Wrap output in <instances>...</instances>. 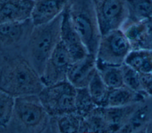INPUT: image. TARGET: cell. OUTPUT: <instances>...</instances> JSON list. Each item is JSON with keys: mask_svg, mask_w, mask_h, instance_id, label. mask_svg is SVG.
<instances>
[{"mask_svg": "<svg viewBox=\"0 0 152 133\" xmlns=\"http://www.w3.org/2000/svg\"><path fill=\"white\" fill-rule=\"evenodd\" d=\"M97 71L109 89L124 86L121 66H112L97 63Z\"/></svg>", "mask_w": 152, "mask_h": 133, "instance_id": "44dd1931", "label": "cell"}, {"mask_svg": "<svg viewBox=\"0 0 152 133\" xmlns=\"http://www.w3.org/2000/svg\"><path fill=\"white\" fill-rule=\"evenodd\" d=\"M147 98L125 86L109 89L104 107H116L140 102Z\"/></svg>", "mask_w": 152, "mask_h": 133, "instance_id": "e0dca14e", "label": "cell"}, {"mask_svg": "<svg viewBox=\"0 0 152 133\" xmlns=\"http://www.w3.org/2000/svg\"><path fill=\"white\" fill-rule=\"evenodd\" d=\"M80 132H108L102 107H96L88 116L83 118Z\"/></svg>", "mask_w": 152, "mask_h": 133, "instance_id": "7402d4cb", "label": "cell"}, {"mask_svg": "<svg viewBox=\"0 0 152 133\" xmlns=\"http://www.w3.org/2000/svg\"><path fill=\"white\" fill-rule=\"evenodd\" d=\"M127 7L128 18L124 25L152 17V0H127Z\"/></svg>", "mask_w": 152, "mask_h": 133, "instance_id": "ffe728a7", "label": "cell"}, {"mask_svg": "<svg viewBox=\"0 0 152 133\" xmlns=\"http://www.w3.org/2000/svg\"><path fill=\"white\" fill-rule=\"evenodd\" d=\"M34 0H0V24L31 18Z\"/></svg>", "mask_w": 152, "mask_h": 133, "instance_id": "4fadbf2b", "label": "cell"}, {"mask_svg": "<svg viewBox=\"0 0 152 133\" xmlns=\"http://www.w3.org/2000/svg\"><path fill=\"white\" fill-rule=\"evenodd\" d=\"M96 70V56L88 54L84 58L71 64L66 80L76 88L87 87Z\"/></svg>", "mask_w": 152, "mask_h": 133, "instance_id": "7c38bea8", "label": "cell"}, {"mask_svg": "<svg viewBox=\"0 0 152 133\" xmlns=\"http://www.w3.org/2000/svg\"><path fill=\"white\" fill-rule=\"evenodd\" d=\"M102 36L122 27L128 18L127 0H93Z\"/></svg>", "mask_w": 152, "mask_h": 133, "instance_id": "ba28073f", "label": "cell"}, {"mask_svg": "<svg viewBox=\"0 0 152 133\" xmlns=\"http://www.w3.org/2000/svg\"><path fill=\"white\" fill-rule=\"evenodd\" d=\"M142 92L148 97H152V76L149 74H140Z\"/></svg>", "mask_w": 152, "mask_h": 133, "instance_id": "4316f807", "label": "cell"}, {"mask_svg": "<svg viewBox=\"0 0 152 133\" xmlns=\"http://www.w3.org/2000/svg\"><path fill=\"white\" fill-rule=\"evenodd\" d=\"M34 27L31 18L0 24V53L22 54Z\"/></svg>", "mask_w": 152, "mask_h": 133, "instance_id": "52a82bcc", "label": "cell"}, {"mask_svg": "<svg viewBox=\"0 0 152 133\" xmlns=\"http://www.w3.org/2000/svg\"><path fill=\"white\" fill-rule=\"evenodd\" d=\"M72 62L69 51L61 40L48 59L41 75L45 86L66 80L67 72Z\"/></svg>", "mask_w": 152, "mask_h": 133, "instance_id": "9c48e42d", "label": "cell"}, {"mask_svg": "<svg viewBox=\"0 0 152 133\" xmlns=\"http://www.w3.org/2000/svg\"><path fill=\"white\" fill-rule=\"evenodd\" d=\"M152 128V99L147 98L134 111L121 132H148Z\"/></svg>", "mask_w": 152, "mask_h": 133, "instance_id": "9a60e30c", "label": "cell"}, {"mask_svg": "<svg viewBox=\"0 0 152 133\" xmlns=\"http://www.w3.org/2000/svg\"><path fill=\"white\" fill-rule=\"evenodd\" d=\"M45 87L40 75L22 54L0 56V90L15 98L39 95Z\"/></svg>", "mask_w": 152, "mask_h": 133, "instance_id": "6da1fadb", "label": "cell"}, {"mask_svg": "<svg viewBox=\"0 0 152 133\" xmlns=\"http://www.w3.org/2000/svg\"><path fill=\"white\" fill-rule=\"evenodd\" d=\"M68 9L71 22L88 53L96 56L102 33L93 0H71Z\"/></svg>", "mask_w": 152, "mask_h": 133, "instance_id": "277c9868", "label": "cell"}, {"mask_svg": "<svg viewBox=\"0 0 152 133\" xmlns=\"http://www.w3.org/2000/svg\"><path fill=\"white\" fill-rule=\"evenodd\" d=\"M121 67L123 73L124 86L135 92L145 95L142 92L141 87L140 73L125 63L123 64L121 66Z\"/></svg>", "mask_w": 152, "mask_h": 133, "instance_id": "484cf974", "label": "cell"}, {"mask_svg": "<svg viewBox=\"0 0 152 133\" xmlns=\"http://www.w3.org/2000/svg\"><path fill=\"white\" fill-rule=\"evenodd\" d=\"M77 89L67 80L45 86L39 97L51 116L75 112Z\"/></svg>", "mask_w": 152, "mask_h": 133, "instance_id": "5b68a950", "label": "cell"}, {"mask_svg": "<svg viewBox=\"0 0 152 133\" xmlns=\"http://www.w3.org/2000/svg\"><path fill=\"white\" fill-rule=\"evenodd\" d=\"M83 119L76 112L51 116L50 132H80Z\"/></svg>", "mask_w": 152, "mask_h": 133, "instance_id": "ac0fdd59", "label": "cell"}, {"mask_svg": "<svg viewBox=\"0 0 152 133\" xmlns=\"http://www.w3.org/2000/svg\"><path fill=\"white\" fill-rule=\"evenodd\" d=\"M50 119L38 95L18 96L15 98L13 115L4 132H50Z\"/></svg>", "mask_w": 152, "mask_h": 133, "instance_id": "7a4b0ae2", "label": "cell"}, {"mask_svg": "<svg viewBox=\"0 0 152 133\" xmlns=\"http://www.w3.org/2000/svg\"><path fill=\"white\" fill-rule=\"evenodd\" d=\"M71 0H34L31 20L34 25L48 22L65 10Z\"/></svg>", "mask_w": 152, "mask_h": 133, "instance_id": "5bb4252c", "label": "cell"}, {"mask_svg": "<svg viewBox=\"0 0 152 133\" xmlns=\"http://www.w3.org/2000/svg\"><path fill=\"white\" fill-rule=\"evenodd\" d=\"M132 50H152V17L145 20L124 25L122 28Z\"/></svg>", "mask_w": 152, "mask_h": 133, "instance_id": "8fae6325", "label": "cell"}, {"mask_svg": "<svg viewBox=\"0 0 152 133\" xmlns=\"http://www.w3.org/2000/svg\"><path fill=\"white\" fill-rule=\"evenodd\" d=\"M141 102L122 106L102 107L108 132H121Z\"/></svg>", "mask_w": 152, "mask_h": 133, "instance_id": "2e32d148", "label": "cell"}, {"mask_svg": "<svg viewBox=\"0 0 152 133\" xmlns=\"http://www.w3.org/2000/svg\"><path fill=\"white\" fill-rule=\"evenodd\" d=\"M150 74H151V76H152V72H151V73H150Z\"/></svg>", "mask_w": 152, "mask_h": 133, "instance_id": "83f0119b", "label": "cell"}, {"mask_svg": "<svg viewBox=\"0 0 152 133\" xmlns=\"http://www.w3.org/2000/svg\"><path fill=\"white\" fill-rule=\"evenodd\" d=\"M75 112L83 118L91 113L97 106L93 101L87 87L76 88Z\"/></svg>", "mask_w": 152, "mask_h": 133, "instance_id": "cb8c5ba5", "label": "cell"}, {"mask_svg": "<svg viewBox=\"0 0 152 133\" xmlns=\"http://www.w3.org/2000/svg\"><path fill=\"white\" fill-rule=\"evenodd\" d=\"M62 15L63 12L48 22L34 25L23 52L22 55L40 76L48 59L61 41Z\"/></svg>", "mask_w": 152, "mask_h": 133, "instance_id": "3957f363", "label": "cell"}, {"mask_svg": "<svg viewBox=\"0 0 152 133\" xmlns=\"http://www.w3.org/2000/svg\"><path fill=\"white\" fill-rule=\"evenodd\" d=\"M87 88L96 105L104 107L109 89L102 80L97 69L89 82Z\"/></svg>", "mask_w": 152, "mask_h": 133, "instance_id": "603a6c76", "label": "cell"}, {"mask_svg": "<svg viewBox=\"0 0 152 133\" xmlns=\"http://www.w3.org/2000/svg\"><path fill=\"white\" fill-rule=\"evenodd\" d=\"M125 63L140 74H149L152 72V50H132L126 58Z\"/></svg>", "mask_w": 152, "mask_h": 133, "instance_id": "d6986e66", "label": "cell"}, {"mask_svg": "<svg viewBox=\"0 0 152 133\" xmlns=\"http://www.w3.org/2000/svg\"><path fill=\"white\" fill-rule=\"evenodd\" d=\"M15 97L0 90V132H4L13 115Z\"/></svg>", "mask_w": 152, "mask_h": 133, "instance_id": "d4e9b609", "label": "cell"}, {"mask_svg": "<svg viewBox=\"0 0 152 133\" xmlns=\"http://www.w3.org/2000/svg\"><path fill=\"white\" fill-rule=\"evenodd\" d=\"M132 47L121 28L113 30L102 36L96 53L97 63L122 66Z\"/></svg>", "mask_w": 152, "mask_h": 133, "instance_id": "8992f818", "label": "cell"}, {"mask_svg": "<svg viewBox=\"0 0 152 133\" xmlns=\"http://www.w3.org/2000/svg\"><path fill=\"white\" fill-rule=\"evenodd\" d=\"M61 40L69 51L72 61L80 60L89 54L71 22L68 6L63 12Z\"/></svg>", "mask_w": 152, "mask_h": 133, "instance_id": "30bf717a", "label": "cell"}]
</instances>
